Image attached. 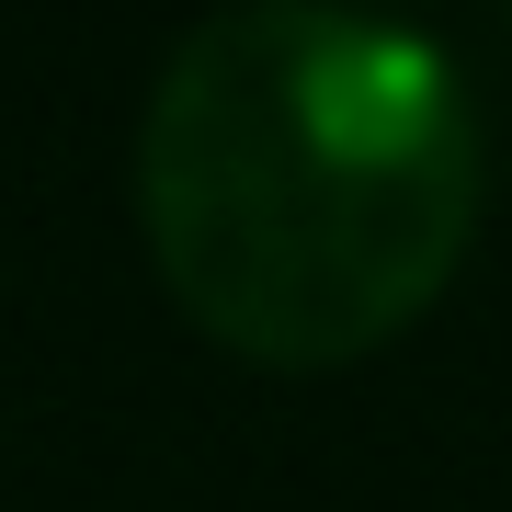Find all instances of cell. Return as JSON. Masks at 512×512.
Returning <instances> with one entry per match:
<instances>
[{"instance_id":"cell-1","label":"cell","mask_w":512,"mask_h":512,"mask_svg":"<svg viewBox=\"0 0 512 512\" xmlns=\"http://www.w3.org/2000/svg\"><path fill=\"white\" fill-rule=\"evenodd\" d=\"M137 217L228 353L353 365L444 296L478 228L467 69L376 12H205L148 80Z\"/></svg>"}]
</instances>
